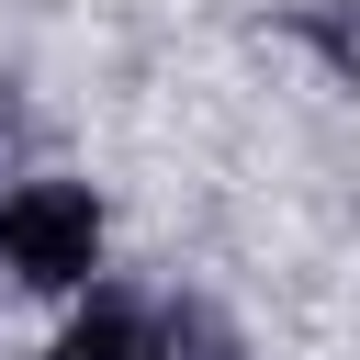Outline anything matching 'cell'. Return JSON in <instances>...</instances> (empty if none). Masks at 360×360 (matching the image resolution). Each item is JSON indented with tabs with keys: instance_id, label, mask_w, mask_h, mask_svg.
I'll list each match as a JSON object with an SVG mask.
<instances>
[{
	"instance_id": "6da1fadb",
	"label": "cell",
	"mask_w": 360,
	"mask_h": 360,
	"mask_svg": "<svg viewBox=\"0 0 360 360\" xmlns=\"http://www.w3.org/2000/svg\"><path fill=\"white\" fill-rule=\"evenodd\" d=\"M0 259H11L34 292L90 281V259H101V202H90L79 180H22V191L0 202Z\"/></svg>"
},
{
	"instance_id": "7a4b0ae2",
	"label": "cell",
	"mask_w": 360,
	"mask_h": 360,
	"mask_svg": "<svg viewBox=\"0 0 360 360\" xmlns=\"http://www.w3.org/2000/svg\"><path fill=\"white\" fill-rule=\"evenodd\" d=\"M56 360H158V338H146L124 304H101V315H79V326L56 338Z\"/></svg>"
}]
</instances>
